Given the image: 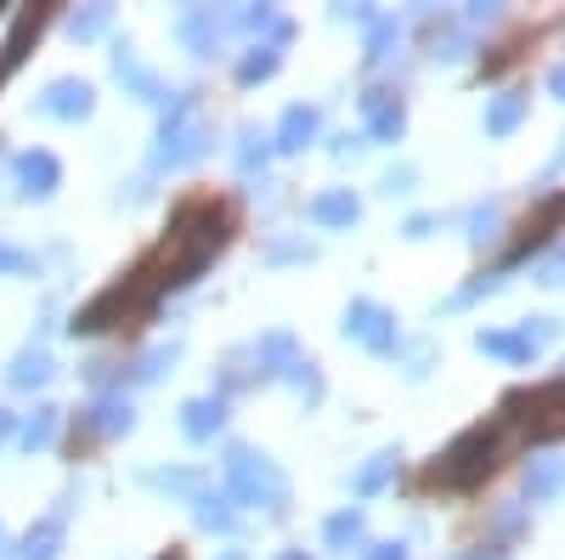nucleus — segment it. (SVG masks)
Instances as JSON below:
<instances>
[{"label":"nucleus","instance_id":"f257e3e1","mask_svg":"<svg viewBox=\"0 0 565 560\" xmlns=\"http://www.w3.org/2000/svg\"><path fill=\"white\" fill-rule=\"evenodd\" d=\"M232 226H238V210H232V199H215V193L186 199V204L175 210V221L164 226V239L130 266L125 284H114L103 300H90V306L74 317V329L97 335V329H114V323H136L141 311H153L170 289H181L186 277H199V266H204L210 255L226 250Z\"/></svg>","mask_w":565,"mask_h":560},{"label":"nucleus","instance_id":"f03ea898","mask_svg":"<svg viewBox=\"0 0 565 560\" xmlns=\"http://www.w3.org/2000/svg\"><path fill=\"white\" fill-rule=\"evenodd\" d=\"M509 447V425L503 419H492V425H476V431H463L436 464H430V482L436 487H476L481 476L498 471V458Z\"/></svg>","mask_w":565,"mask_h":560},{"label":"nucleus","instance_id":"7ed1b4c3","mask_svg":"<svg viewBox=\"0 0 565 560\" xmlns=\"http://www.w3.org/2000/svg\"><path fill=\"white\" fill-rule=\"evenodd\" d=\"M503 425L521 431L532 442H548V436H565V373L537 391H521L503 402Z\"/></svg>","mask_w":565,"mask_h":560},{"label":"nucleus","instance_id":"20e7f679","mask_svg":"<svg viewBox=\"0 0 565 560\" xmlns=\"http://www.w3.org/2000/svg\"><path fill=\"white\" fill-rule=\"evenodd\" d=\"M548 335H554L548 323H537V329H521V335H481V351L526 362V357H537V351H543V340H548Z\"/></svg>","mask_w":565,"mask_h":560},{"label":"nucleus","instance_id":"39448f33","mask_svg":"<svg viewBox=\"0 0 565 560\" xmlns=\"http://www.w3.org/2000/svg\"><path fill=\"white\" fill-rule=\"evenodd\" d=\"M559 221H565V187H559V193H554V199H548L537 215H526V226H521V244H514V261H521L532 244H543V239H548V232H554Z\"/></svg>","mask_w":565,"mask_h":560},{"label":"nucleus","instance_id":"423d86ee","mask_svg":"<svg viewBox=\"0 0 565 560\" xmlns=\"http://www.w3.org/2000/svg\"><path fill=\"white\" fill-rule=\"evenodd\" d=\"M351 317H356V323H351V335L367 340L373 351H391V346H396V323H391L380 306H356Z\"/></svg>","mask_w":565,"mask_h":560},{"label":"nucleus","instance_id":"0eeeda50","mask_svg":"<svg viewBox=\"0 0 565 560\" xmlns=\"http://www.w3.org/2000/svg\"><path fill=\"white\" fill-rule=\"evenodd\" d=\"M23 181H29V193H52V181H57V165L45 159V154H29V159H23Z\"/></svg>","mask_w":565,"mask_h":560},{"label":"nucleus","instance_id":"6e6552de","mask_svg":"<svg viewBox=\"0 0 565 560\" xmlns=\"http://www.w3.org/2000/svg\"><path fill=\"white\" fill-rule=\"evenodd\" d=\"M521 114H526V97H503V103H492V114H487V130H514L521 125Z\"/></svg>","mask_w":565,"mask_h":560},{"label":"nucleus","instance_id":"1a4fd4ad","mask_svg":"<svg viewBox=\"0 0 565 560\" xmlns=\"http://www.w3.org/2000/svg\"><path fill=\"white\" fill-rule=\"evenodd\" d=\"M52 97H57V103H45L52 114H85V108H90V91H85V85H57Z\"/></svg>","mask_w":565,"mask_h":560},{"label":"nucleus","instance_id":"9d476101","mask_svg":"<svg viewBox=\"0 0 565 560\" xmlns=\"http://www.w3.org/2000/svg\"><path fill=\"white\" fill-rule=\"evenodd\" d=\"M351 215H356V199H345V193H334V199L317 204V221H351Z\"/></svg>","mask_w":565,"mask_h":560},{"label":"nucleus","instance_id":"9b49d317","mask_svg":"<svg viewBox=\"0 0 565 560\" xmlns=\"http://www.w3.org/2000/svg\"><path fill=\"white\" fill-rule=\"evenodd\" d=\"M311 125H317V119L295 108V114H289V125H282V148H300V142H295V136H311Z\"/></svg>","mask_w":565,"mask_h":560},{"label":"nucleus","instance_id":"f8f14e48","mask_svg":"<svg viewBox=\"0 0 565 560\" xmlns=\"http://www.w3.org/2000/svg\"><path fill=\"white\" fill-rule=\"evenodd\" d=\"M554 482H559V464H554V458H543V464H537V476H532V493L543 498V493H554Z\"/></svg>","mask_w":565,"mask_h":560},{"label":"nucleus","instance_id":"ddd939ff","mask_svg":"<svg viewBox=\"0 0 565 560\" xmlns=\"http://www.w3.org/2000/svg\"><path fill=\"white\" fill-rule=\"evenodd\" d=\"M351 532H356V516H340L334 527H328V538H334V543H340V538H351Z\"/></svg>","mask_w":565,"mask_h":560},{"label":"nucleus","instance_id":"4468645a","mask_svg":"<svg viewBox=\"0 0 565 560\" xmlns=\"http://www.w3.org/2000/svg\"><path fill=\"white\" fill-rule=\"evenodd\" d=\"M543 284H565V255H559V261H548V272H543Z\"/></svg>","mask_w":565,"mask_h":560},{"label":"nucleus","instance_id":"2eb2a0df","mask_svg":"<svg viewBox=\"0 0 565 560\" xmlns=\"http://www.w3.org/2000/svg\"><path fill=\"white\" fill-rule=\"evenodd\" d=\"M373 560H407V554H402V543H385V549L373 554Z\"/></svg>","mask_w":565,"mask_h":560},{"label":"nucleus","instance_id":"dca6fc26","mask_svg":"<svg viewBox=\"0 0 565 560\" xmlns=\"http://www.w3.org/2000/svg\"><path fill=\"white\" fill-rule=\"evenodd\" d=\"M548 85H554V91H559V97H565V68H554V74H548Z\"/></svg>","mask_w":565,"mask_h":560},{"label":"nucleus","instance_id":"f3484780","mask_svg":"<svg viewBox=\"0 0 565 560\" xmlns=\"http://www.w3.org/2000/svg\"><path fill=\"white\" fill-rule=\"evenodd\" d=\"M0 436H7V413H0Z\"/></svg>","mask_w":565,"mask_h":560},{"label":"nucleus","instance_id":"a211bd4d","mask_svg":"<svg viewBox=\"0 0 565 560\" xmlns=\"http://www.w3.org/2000/svg\"><path fill=\"white\" fill-rule=\"evenodd\" d=\"M164 560H186V554H181V549H175V554H164Z\"/></svg>","mask_w":565,"mask_h":560},{"label":"nucleus","instance_id":"6ab92c4d","mask_svg":"<svg viewBox=\"0 0 565 560\" xmlns=\"http://www.w3.org/2000/svg\"><path fill=\"white\" fill-rule=\"evenodd\" d=\"M289 560H295V554H289Z\"/></svg>","mask_w":565,"mask_h":560}]
</instances>
